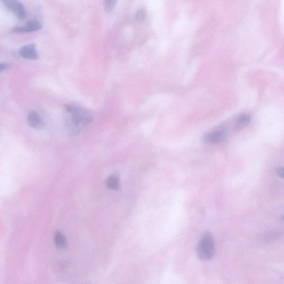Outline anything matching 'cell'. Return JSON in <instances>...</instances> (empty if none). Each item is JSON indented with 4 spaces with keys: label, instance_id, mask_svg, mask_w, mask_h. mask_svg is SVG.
<instances>
[{
    "label": "cell",
    "instance_id": "cell-9",
    "mask_svg": "<svg viewBox=\"0 0 284 284\" xmlns=\"http://www.w3.org/2000/svg\"><path fill=\"white\" fill-rule=\"evenodd\" d=\"M108 188L112 190L119 189L120 187V179L116 174H113L108 178L106 182Z\"/></svg>",
    "mask_w": 284,
    "mask_h": 284
},
{
    "label": "cell",
    "instance_id": "cell-6",
    "mask_svg": "<svg viewBox=\"0 0 284 284\" xmlns=\"http://www.w3.org/2000/svg\"><path fill=\"white\" fill-rule=\"evenodd\" d=\"M27 122L29 126L37 130H42L45 126L42 117L36 111H32L29 113L27 116Z\"/></svg>",
    "mask_w": 284,
    "mask_h": 284
},
{
    "label": "cell",
    "instance_id": "cell-8",
    "mask_svg": "<svg viewBox=\"0 0 284 284\" xmlns=\"http://www.w3.org/2000/svg\"><path fill=\"white\" fill-rule=\"evenodd\" d=\"M251 121V117L248 115L244 114L240 116L236 122L235 126V130L241 131L248 126Z\"/></svg>",
    "mask_w": 284,
    "mask_h": 284
},
{
    "label": "cell",
    "instance_id": "cell-10",
    "mask_svg": "<svg viewBox=\"0 0 284 284\" xmlns=\"http://www.w3.org/2000/svg\"><path fill=\"white\" fill-rule=\"evenodd\" d=\"M54 241L56 246L58 248H64L66 246V238L60 232H57L54 236Z\"/></svg>",
    "mask_w": 284,
    "mask_h": 284
},
{
    "label": "cell",
    "instance_id": "cell-7",
    "mask_svg": "<svg viewBox=\"0 0 284 284\" xmlns=\"http://www.w3.org/2000/svg\"><path fill=\"white\" fill-rule=\"evenodd\" d=\"M226 137L224 131L219 130L211 132L204 137V141L209 144H218L223 142Z\"/></svg>",
    "mask_w": 284,
    "mask_h": 284
},
{
    "label": "cell",
    "instance_id": "cell-2",
    "mask_svg": "<svg viewBox=\"0 0 284 284\" xmlns=\"http://www.w3.org/2000/svg\"><path fill=\"white\" fill-rule=\"evenodd\" d=\"M215 251V242L213 236L210 233L205 234L198 244L199 258L203 261L210 260L214 257Z\"/></svg>",
    "mask_w": 284,
    "mask_h": 284
},
{
    "label": "cell",
    "instance_id": "cell-4",
    "mask_svg": "<svg viewBox=\"0 0 284 284\" xmlns=\"http://www.w3.org/2000/svg\"><path fill=\"white\" fill-rule=\"evenodd\" d=\"M42 26L41 22L36 19H31L23 26L14 28L13 31L18 33H31L41 30Z\"/></svg>",
    "mask_w": 284,
    "mask_h": 284
},
{
    "label": "cell",
    "instance_id": "cell-11",
    "mask_svg": "<svg viewBox=\"0 0 284 284\" xmlns=\"http://www.w3.org/2000/svg\"><path fill=\"white\" fill-rule=\"evenodd\" d=\"M146 13L143 9H139L138 11H137L136 15V19L137 21L139 22H143L145 18H146Z\"/></svg>",
    "mask_w": 284,
    "mask_h": 284
},
{
    "label": "cell",
    "instance_id": "cell-12",
    "mask_svg": "<svg viewBox=\"0 0 284 284\" xmlns=\"http://www.w3.org/2000/svg\"><path fill=\"white\" fill-rule=\"evenodd\" d=\"M11 67V65L8 63H0V72L6 71Z\"/></svg>",
    "mask_w": 284,
    "mask_h": 284
},
{
    "label": "cell",
    "instance_id": "cell-5",
    "mask_svg": "<svg viewBox=\"0 0 284 284\" xmlns=\"http://www.w3.org/2000/svg\"><path fill=\"white\" fill-rule=\"evenodd\" d=\"M19 54L24 59L36 60L38 58V53L35 43L28 44L22 47L19 51Z\"/></svg>",
    "mask_w": 284,
    "mask_h": 284
},
{
    "label": "cell",
    "instance_id": "cell-1",
    "mask_svg": "<svg viewBox=\"0 0 284 284\" xmlns=\"http://www.w3.org/2000/svg\"><path fill=\"white\" fill-rule=\"evenodd\" d=\"M64 107L67 114L65 125L73 135L79 134L83 127L94 120L91 113L84 108L73 104H66Z\"/></svg>",
    "mask_w": 284,
    "mask_h": 284
},
{
    "label": "cell",
    "instance_id": "cell-13",
    "mask_svg": "<svg viewBox=\"0 0 284 284\" xmlns=\"http://www.w3.org/2000/svg\"><path fill=\"white\" fill-rule=\"evenodd\" d=\"M277 174L279 177L283 178L284 177V169L283 167H279L277 169Z\"/></svg>",
    "mask_w": 284,
    "mask_h": 284
},
{
    "label": "cell",
    "instance_id": "cell-3",
    "mask_svg": "<svg viewBox=\"0 0 284 284\" xmlns=\"http://www.w3.org/2000/svg\"><path fill=\"white\" fill-rule=\"evenodd\" d=\"M4 6L20 19H25L27 11L25 7L18 0H1Z\"/></svg>",
    "mask_w": 284,
    "mask_h": 284
}]
</instances>
